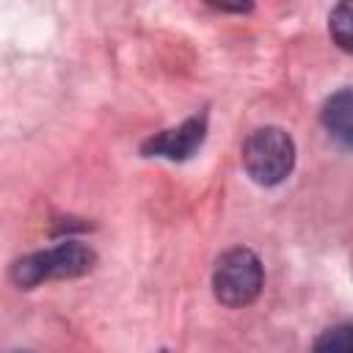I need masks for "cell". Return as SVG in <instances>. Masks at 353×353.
<instances>
[{"mask_svg": "<svg viewBox=\"0 0 353 353\" xmlns=\"http://www.w3.org/2000/svg\"><path fill=\"white\" fill-rule=\"evenodd\" d=\"M94 262H97V254L88 245H83L77 240H66V243H58L52 248H44V251H36V254L17 259L11 268V279L17 287L30 290V287L50 281V279L85 276L94 268Z\"/></svg>", "mask_w": 353, "mask_h": 353, "instance_id": "1", "label": "cell"}, {"mask_svg": "<svg viewBox=\"0 0 353 353\" xmlns=\"http://www.w3.org/2000/svg\"><path fill=\"white\" fill-rule=\"evenodd\" d=\"M295 165V143L281 127H259L243 143V168L256 185H279Z\"/></svg>", "mask_w": 353, "mask_h": 353, "instance_id": "2", "label": "cell"}, {"mask_svg": "<svg viewBox=\"0 0 353 353\" xmlns=\"http://www.w3.org/2000/svg\"><path fill=\"white\" fill-rule=\"evenodd\" d=\"M262 284L265 270L251 248H229L218 256L212 270V292L223 306L240 309L254 303L262 292Z\"/></svg>", "mask_w": 353, "mask_h": 353, "instance_id": "3", "label": "cell"}, {"mask_svg": "<svg viewBox=\"0 0 353 353\" xmlns=\"http://www.w3.org/2000/svg\"><path fill=\"white\" fill-rule=\"evenodd\" d=\"M207 135V119L204 116H193L188 121H182L179 127L163 130L154 138H149L141 152L146 157H165V160H188Z\"/></svg>", "mask_w": 353, "mask_h": 353, "instance_id": "4", "label": "cell"}, {"mask_svg": "<svg viewBox=\"0 0 353 353\" xmlns=\"http://www.w3.org/2000/svg\"><path fill=\"white\" fill-rule=\"evenodd\" d=\"M323 124H325V130L345 149L353 143V94H350V88L336 91L325 102V108H323Z\"/></svg>", "mask_w": 353, "mask_h": 353, "instance_id": "5", "label": "cell"}, {"mask_svg": "<svg viewBox=\"0 0 353 353\" xmlns=\"http://www.w3.org/2000/svg\"><path fill=\"white\" fill-rule=\"evenodd\" d=\"M314 353H353V328L342 323L323 331L314 342Z\"/></svg>", "mask_w": 353, "mask_h": 353, "instance_id": "6", "label": "cell"}, {"mask_svg": "<svg viewBox=\"0 0 353 353\" xmlns=\"http://www.w3.org/2000/svg\"><path fill=\"white\" fill-rule=\"evenodd\" d=\"M353 22H350V6L347 3H339L331 14V36L334 41L342 47V50H350V41H353Z\"/></svg>", "mask_w": 353, "mask_h": 353, "instance_id": "7", "label": "cell"}]
</instances>
